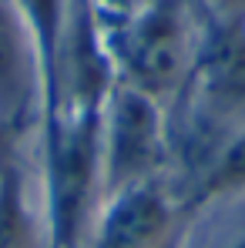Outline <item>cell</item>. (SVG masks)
I'll use <instances>...</instances> for the list:
<instances>
[{"label": "cell", "mask_w": 245, "mask_h": 248, "mask_svg": "<svg viewBox=\"0 0 245 248\" xmlns=\"http://www.w3.org/2000/svg\"><path fill=\"white\" fill-rule=\"evenodd\" d=\"M202 17L198 0H141L104 27L114 74L168 108L192 78Z\"/></svg>", "instance_id": "6da1fadb"}, {"label": "cell", "mask_w": 245, "mask_h": 248, "mask_svg": "<svg viewBox=\"0 0 245 248\" xmlns=\"http://www.w3.org/2000/svg\"><path fill=\"white\" fill-rule=\"evenodd\" d=\"M101 202L141 181L171 174L168 108L151 94L114 78L98 114Z\"/></svg>", "instance_id": "7a4b0ae2"}, {"label": "cell", "mask_w": 245, "mask_h": 248, "mask_svg": "<svg viewBox=\"0 0 245 248\" xmlns=\"http://www.w3.org/2000/svg\"><path fill=\"white\" fill-rule=\"evenodd\" d=\"M195 208L171 174L108 195L78 248H181Z\"/></svg>", "instance_id": "3957f363"}, {"label": "cell", "mask_w": 245, "mask_h": 248, "mask_svg": "<svg viewBox=\"0 0 245 248\" xmlns=\"http://www.w3.org/2000/svg\"><path fill=\"white\" fill-rule=\"evenodd\" d=\"M47 104V74L37 37L17 0H0V124L24 148L34 141Z\"/></svg>", "instance_id": "277c9868"}, {"label": "cell", "mask_w": 245, "mask_h": 248, "mask_svg": "<svg viewBox=\"0 0 245 248\" xmlns=\"http://www.w3.org/2000/svg\"><path fill=\"white\" fill-rule=\"evenodd\" d=\"M0 248H50L37 174L24 165V148L0 155Z\"/></svg>", "instance_id": "5b68a950"}, {"label": "cell", "mask_w": 245, "mask_h": 248, "mask_svg": "<svg viewBox=\"0 0 245 248\" xmlns=\"http://www.w3.org/2000/svg\"><path fill=\"white\" fill-rule=\"evenodd\" d=\"M138 3H141V0H91V7H94V14H98L101 27H108V24L121 20L124 14H131Z\"/></svg>", "instance_id": "8992f818"}, {"label": "cell", "mask_w": 245, "mask_h": 248, "mask_svg": "<svg viewBox=\"0 0 245 248\" xmlns=\"http://www.w3.org/2000/svg\"><path fill=\"white\" fill-rule=\"evenodd\" d=\"M205 14L215 17H245V0H198Z\"/></svg>", "instance_id": "52a82bcc"}, {"label": "cell", "mask_w": 245, "mask_h": 248, "mask_svg": "<svg viewBox=\"0 0 245 248\" xmlns=\"http://www.w3.org/2000/svg\"><path fill=\"white\" fill-rule=\"evenodd\" d=\"M218 248H245V225L235 232V235H232V238H229V242H222Z\"/></svg>", "instance_id": "ba28073f"}, {"label": "cell", "mask_w": 245, "mask_h": 248, "mask_svg": "<svg viewBox=\"0 0 245 248\" xmlns=\"http://www.w3.org/2000/svg\"><path fill=\"white\" fill-rule=\"evenodd\" d=\"M10 148H17V144L7 138V131H3V124H0V155H3V151H10Z\"/></svg>", "instance_id": "9c48e42d"}]
</instances>
